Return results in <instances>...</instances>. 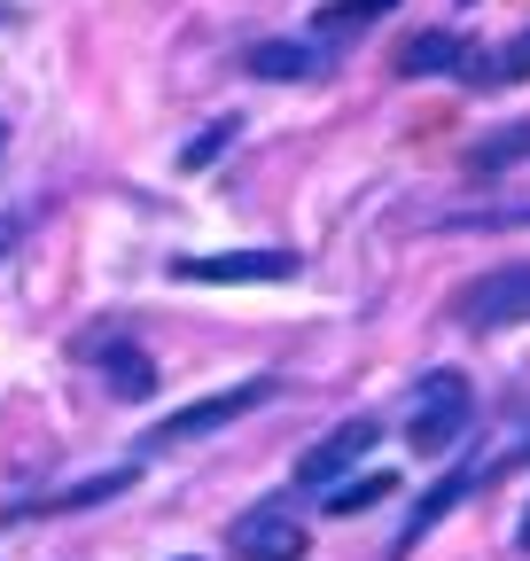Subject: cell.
Returning a JSON list of instances; mask_svg holds the SVG:
<instances>
[{
    "label": "cell",
    "mask_w": 530,
    "mask_h": 561,
    "mask_svg": "<svg viewBox=\"0 0 530 561\" xmlns=\"http://www.w3.org/2000/svg\"><path fill=\"white\" fill-rule=\"evenodd\" d=\"M469 421H476V390H469V375L437 367V375H422L414 398H406V445H414L422 460H437V453H452L460 437H469Z\"/></svg>",
    "instance_id": "cell-1"
},
{
    "label": "cell",
    "mask_w": 530,
    "mask_h": 561,
    "mask_svg": "<svg viewBox=\"0 0 530 561\" xmlns=\"http://www.w3.org/2000/svg\"><path fill=\"white\" fill-rule=\"evenodd\" d=\"M460 328H476V335H499V328H522L530 320V257L522 265H492L476 273L469 289H460Z\"/></svg>",
    "instance_id": "cell-2"
},
{
    "label": "cell",
    "mask_w": 530,
    "mask_h": 561,
    "mask_svg": "<svg viewBox=\"0 0 530 561\" xmlns=\"http://www.w3.org/2000/svg\"><path fill=\"white\" fill-rule=\"evenodd\" d=\"M265 398H274V375H250V382H234V390H219V398H204V405H187V413H164L141 445H149V453H164V445H187V437H211V430L242 421V413H250V405H265Z\"/></svg>",
    "instance_id": "cell-3"
},
{
    "label": "cell",
    "mask_w": 530,
    "mask_h": 561,
    "mask_svg": "<svg viewBox=\"0 0 530 561\" xmlns=\"http://www.w3.org/2000/svg\"><path fill=\"white\" fill-rule=\"evenodd\" d=\"M172 280L234 289V280H297V250H219V257H172Z\"/></svg>",
    "instance_id": "cell-4"
},
{
    "label": "cell",
    "mask_w": 530,
    "mask_h": 561,
    "mask_svg": "<svg viewBox=\"0 0 530 561\" xmlns=\"http://www.w3.org/2000/svg\"><path fill=\"white\" fill-rule=\"evenodd\" d=\"M375 445H382V421H375V413H352L344 430H327L320 445H304L297 483H304V491H336V483H344V468H352V460H367Z\"/></svg>",
    "instance_id": "cell-5"
},
{
    "label": "cell",
    "mask_w": 530,
    "mask_h": 561,
    "mask_svg": "<svg viewBox=\"0 0 530 561\" xmlns=\"http://www.w3.org/2000/svg\"><path fill=\"white\" fill-rule=\"evenodd\" d=\"M242 70H250V79H274V87H297V79H327L336 55H327L320 39H257L242 55Z\"/></svg>",
    "instance_id": "cell-6"
},
{
    "label": "cell",
    "mask_w": 530,
    "mask_h": 561,
    "mask_svg": "<svg viewBox=\"0 0 530 561\" xmlns=\"http://www.w3.org/2000/svg\"><path fill=\"white\" fill-rule=\"evenodd\" d=\"M227 538H234L242 561H304L312 553V530H297L289 515H265V507H250Z\"/></svg>",
    "instance_id": "cell-7"
},
{
    "label": "cell",
    "mask_w": 530,
    "mask_h": 561,
    "mask_svg": "<svg viewBox=\"0 0 530 561\" xmlns=\"http://www.w3.org/2000/svg\"><path fill=\"white\" fill-rule=\"evenodd\" d=\"M79 351L102 367V382H110L117 398L141 405V398L157 390V367H149V351H141V343H125V335H94V343H79Z\"/></svg>",
    "instance_id": "cell-8"
},
{
    "label": "cell",
    "mask_w": 530,
    "mask_h": 561,
    "mask_svg": "<svg viewBox=\"0 0 530 561\" xmlns=\"http://www.w3.org/2000/svg\"><path fill=\"white\" fill-rule=\"evenodd\" d=\"M469 491H476V468H452V476H445V483L429 491V500H422V507L406 515V530L390 538V561H406V553H414V546H422V538H429V530H437V523H445V515H452L460 500H469Z\"/></svg>",
    "instance_id": "cell-9"
},
{
    "label": "cell",
    "mask_w": 530,
    "mask_h": 561,
    "mask_svg": "<svg viewBox=\"0 0 530 561\" xmlns=\"http://www.w3.org/2000/svg\"><path fill=\"white\" fill-rule=\"evenodd\" d=\"M422 70H469V39L460 32H422L398 47V79H422Z\"/></svg>",
    "instance_id": "cell-10"
},
{
    "label": "cell",
    "mask_w": 530,
    "mask_h": 561,
    "mask_svg": "<svg viewBox=\"0 0 530 561\" xmlns=\"http://www.w3.org/2000/svg\"><path fill=\"white\" fill-rule=\"evenodd\" d=\"M398 9V0H320L312 9V32L327 39V32H367V24H382Z\"/></svg>",
    "instance_id": "cell-11"
},
{
    "label": "cell",
    "mask_w": 530,
    "mask_h": 561,
    "mask_svg": "<svg viewBox=\"0 0 530 561\" xmlns=\"http://www.w3.org/2000/svg\"><path fill=\"white\" fill-rule=\"evenodd\" d=\"M522 157H530V117H522V125H507V133H484L476 149H469V164H476V172H507V164H522Z\"/></svg>",
    "instance_id": "cell-12"
},
{
    "label": "cell",
    "mask_w": 530,
    "mask_h": 561,
    "mask_svg": "<svg viewBox=\"0 0 530 561\" xmlns=\"http://www.w3.org/2000/svg\"><path fill=\"white\" fill-rule=\"evenodd\" d=\"M390 491H398V476H390V468H375L367 483H336V491H327V515H359V507L390 500Z\"/></svg>",
    "instance_id": "cell-13"
},
{
    "label": "cell",
    "mask_w": 530,
    "mask_h": 561,
    "mask_svg": "<svg viewBox=\"0 0 530 561\" xmlns=\"http://www.w3.org/2000/svg\"><path fill=\"white\" fill-rule=\"evenodd\" d=\"M234 133H242L234 117H219L211 133H195V140H187V149H180V172H204V164H219V149H227V140H234Z\"/></svg>",
    "instance_id": "cell-14"
},
{
    "label": "cell",
    "mask_w": 530,
    "mask_h": 561,
    "mask_svg": "<svg viewBox=\"0 0 530 561\" xmlns=\"http://www.w3.org/2000/svg\"><path fill=\"white\" fill-rule=\"evenodd\" d=\"M476 79H484V87H507V79H530V32H522L515 47H499L492 62H476Z\"/></svg>",
    "instance_id": "cell-15"
},
{
    "label": "cell",
    "mask_w": 530,
    "mask_h": 561,
    "mask_svg": "<svg viewBox=\"0 0 530 561\" xmlns=\"http://www.w3.org/2000/svg\"><path fill=\"white\" fill-rule=\"evenodd\" d=\"M16 234H24V219H0V257L16 250Z\"/></svg>",
    "instance_id": "cell-16"
},
{
    "label": "cell",
    "mask_w": 530,
    "mask_h": 561,
    "mask_svg": "<svg viewBox=\"0 0 530 561\" xmlns=\"http://www.w3.org/2000/svg\"><path fill=\"white\" fill-rule=\"evenodd\" d=\"M515 546H522V553H530V507H522V530H515Z\"/></svg>",
    "instance_id": "cell-17"
},
{
    "label": "cell",
    "mask_w": 530,
    "mask_h": 561,
    "mask_svg": "<svg viewBox=\"0 0 530 561\" xmlns=\"http://www.w3.org/2000/svg\"><path fill=\"white\" fill-rule=\"evenodd\" d=\"M0 24H16V9H0Z\"/></svg>",
    "instance_id": "cell-18"
}]
</instances>
